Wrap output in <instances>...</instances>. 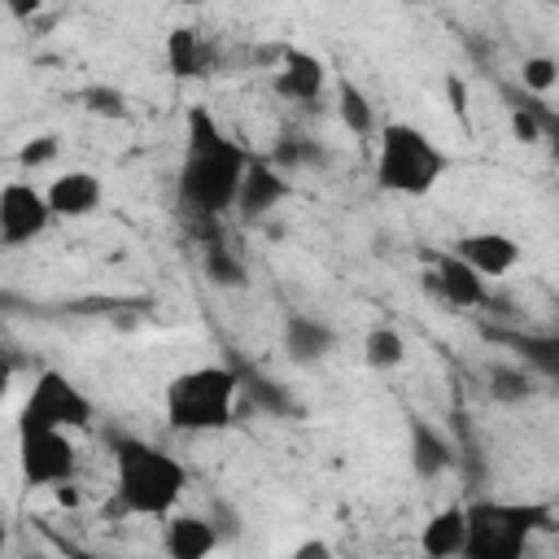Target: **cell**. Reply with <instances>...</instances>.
<instances>
[{
	"label": "cell",
	"instance_id": "obj_23",
	"mask_svg": "<svg viewBox=\"0 0 559 559\" xmlns=\"http://www.w3.org/2000/svg\"><path fill=\"white\" fill-rule=\"evenodd\" d=\"M236 376H240V393H245V402H253L258 411H271V415H297V402H293L288 389L275 384L271 376H262V371H236Z\"/></svg>",
	"mask_w": 559,
	"mask_h": 559
},
{
	"label": "cell",
	"instance_id": "obj_10",
	"mask_svg": "<svg viewBox=\"0 0 559 559\" xmlns=\"http://www.w3.org/2000/svg\"><path fill=\"white\" fill-rule=\"evenodd\" d=\"M323 87H328V66H323V57L284 44V52H280V61H275V92H280L284 100L301 105V109H314L319 96H323Z\"/></svg>",
	"mask_w": 559,
	"mask_h": 559
},
{
	"label": "cell",
	"instance_id": "obj_21",
	"mask_svg": "<svg viewBox=\"0 0 559 559\" xmlns=\"http://www.w3.org/2000/svg\"><path fill=\"white\" fill-rule=\"evenodd\" d=\"M362 362L371 371H393L406 362V336L389 323H376L367 336H362Z\"/></svg>",
	"mask_w": 559,
	"mask_h": 559
},
{
	"label": "cell",
	"instance_id": "obj_20",
	"mask_svg": "<svg viewBox=\"0 0 559 559\" xmlns=\"http://www.w3.org/2000/svg\"><path fill=\"white\" fill-rule=\"evenodd\" d=\"M336 118L354 131V135H376L380 131V118H376V105L367 100V92L358 87V83H349V79H341L336 83Z\"/></svg>",
	"mask_w": 559,
	"mask_h": 559
},
{
	"label": "cell",
	"instance_id": "obj_33",
	"mask_svg": "<svg viewBox=\"0 0 559 559\" xmlns=\"http://www.w3.org/2000/svg\"><path fill=\"white\" fill-rule=\"evenodd\" d=\"M9 384H13V362H4V358H0V402L9 397Z\"/></svg>",
	"mask_w": 559,
	"mask_h": 559
},
{
	"label": "cell",
	"instance_id": "obj_19",
	"mask_svg": "<svg viewBox=\"0 0 559 559\" xmlns=\"http://www.w3.org/2000/svg\"><path fill=\"white\" fill-rule=\"evenodd\" d=\"M201 262H205L210 284H218V288H240V284L249 280V271H245V262L236 258V249H231L223 236H214V231L201 236Z\"/></svg>",
	"mask_w": 559,
	"mask_h": 559
},
{
	"label": "cell",
	"instance_id": "obj_34",
	"mask_svg": "<svg viewBox=\"0 0 559 559\" xmlns=\"http://www.w3.org/2000/svg\"><path fill=\"white\" fill-rule=\"evenodd\" d=\"M70 559H105V555H92V550H79V546H66Z\"/></svg>",
	"mask_w": 559,
	"mask_h": 559
},
{
	"label": "cell",
	"instance_id": "obj_27",
	"mask_svg": "<svg viewBox=\"0 0 559 559\" xmlns=\"http://www.w3.org/2000/svg\"><path fill=\"white\" fill-rule=\"evenodd\" d=\"M314 157H319V148H314L310 140H301V135H288V140H280V144H275V153H271L266 162H271L280 175H288V170H297V166H310Z\"/></svg>",
	"mask_w": 559,
	"mask_h": 559
},
{
	"label": "cell",
	"instance_id": "obj_31",
	"mask_svg": "<svg viewBox=\"0 0 559 559\" xmlns=\"http://www.w3.org/2000/svg\"><path fill=\"white\" fill-rule=\"evenodd\" d=\"M445 96H450V105L459 114H467V87H463V79H445Z\"/></svg>",
	"mask_w": 559,
	"mask_h": 559
},
{
	"label": "cell",
	"instance_id": "obj_18",
	"mask_svg": "<svg viewBox=\"0 0 559 559\" xmlns=\"http://www.w3.org/2000/svg\"><path fill=\"white\" fill-rule=\"evenodd\" d=\"M450 463H454V450H450V441H445L437 428H428V424H415V428H411V467H415L424 480H432V476L450 472Z\"/></svg>",
	"mask_w": 559,
	"mask_h": 559
},
{
	"label": "cell",
	"instance_id": "obj_5",
	"mask_svg": "<svg viewBox=\"0 0 559 559\" xmlns=\"http://www.w3.org/2000/svg\"><path fill=\"white\" fill-rule=\"evenodd\" d=\"M450 170V153L411 122H384L376 131V183L393 197H428Z\"/></svg>",
	"mask_w": 559,
	"mask_h": 559
},
{
	"label": "cell",
	"instance_id": "obj_17",
	"mask_svg": "<svg viewBox=\"0 0 559 559\" xmlns=\"http://www.w3.org/2000/svg\"><path fill=\"white\" fill-rule=\"evenodd\" d=\"M210 61H214V48L205 44L201 31H192V26H175V31L166 35V66H170V74L192 79V74H205Z\"/></svg>",
	"mask_w": 559,
	"mask_h": 559
},
{
	"label": "cell",
	"instance_id": "obj_4",
	"mask_svg": "<svg viewBox=\"0 0 559 559\" xmlns=\"http://www.w3.org/2000/svg\"><path fill=\"white\" fill-rule=\"evenodd\" d=\"M463 511H467V537L459 559H528L533 537L555 524V511L546 502L476 498L463 502Z\"/></svg>",
	"mask_w": 559,
	"mask_h": 559
},
{
	"label": "cell",
	"instance_id": "obj_28",
	"mask_svg": "<svg viewBox=\"0 0 559 559\" xmlns=\"http://www.w3.org/2000/svg\"><path fill=\"white\" fill-rule=\"evenodd\" d=\"M511 135H515L520 144H542V140H546L537 100H520V105H511Z\"/></svg>",
	"mask_w": 559,
	"mask_h": 559
},
{
	"label": "cell",
	"instance_id": "obj_3",
	"mask_svg": "<svg viewBox=\"0 0 559 559\" xmlns=\"http://www.w3.org/2000/svg\"><path fill=\"white\" fill-rule=\"evenodd\" d=\"M236 402H240V376L236 367L223 362H201L188 371H175L162 406H166V424L175 432H223L236 424Z\"/></svg>",
	"mask_w": 559,
	"mask_h": 559
},
{
	"label": "cell",
	"instance_id": "obj_15",
	"mask_svg": "<svg viewBox=\"0 0 559 559\" xmlns=\"http://www.w3.org/2000/svg\"><path fill=\"white\" fill-rule=\"evenodd\" d=\"M336 349V332L319 314H288L284 319V354L297 367H314Z\"/></svg>",
	"mask_w": 559,
	"mask_h": 559
},
{
	"label": "cell",
	"instance_id": "obj_12",
	"mask_svg": "<svg viewBox=\"0 0 559 559\" xmlns=\"http://www.w3.org/2000/svg\"><path fill=\"white\" fill-rule=\"evenodd\" d=\"M428 288L441 293V297H445L450 306H459V310H480V306H489V284H485L467 262H459L454 253H437V258H432Z\"/></svg>",
	"mask_w": 559,
	"mask_h": 559
},
{
	"label": "cell",
	"instance_id": "obj_1",
	"mask_svg": "<svg viewBox=\"0 0 559 559\" xmlns=\"http://www.w3.org/2000/svg\"><path fill=\"white\" fill-rule=\"evenodd\" d=\"M249 157L253 153L236 135H227L223 122L205 105H192L183 118L179 205L201 223H214L227 210H236V192H240Z\"/></svg>",
	"mask_w": 559,
	"mask_h": 559
},
{
	"label": "cell",
	"instance_id": "obj_24",
	"mask_svg": "<svg viewBox=\"0 0 559 559\" xmlns=\"http://www.w3.org/2000/svg\"><path fill=\"white\" fill-rule=\"evenodd\" d=\"M520 83H524V92H533V96H550L555 83H559V61H555L550 52L524 57V66H520Z\"/></svg>",
	"mask_w": 559,
	"mask_h": 559
},
{
	"label": "cell",
	"instance_id": "obj_22",
	"mask_svg": "<svg viewBox=\"0 0 559 559\" xmlns=\"http://www.w3.org/2000/svg\"><path fill=\"white\" fill-rule=\"evenodd\" d=\"M485 389H489V397H493V402H507V406L528 402V397L537 393L533 371H528V367H520V362H493V367H489V376H485Z\"/></svg>",
	"mask_w": 559,
	"mask_h": 559
},
{
	"label": "cell",
	"instance_id": "obj_8",
	"mask_svg": "<svg viewBox=\"0 0 559 559\" xmlns=\"http://www.w3.org/2000/svg\"><path fill=\"white\" fill-rule=\"evenodd\" d=\"M52 223V210L44 201V188L26 183V179H9L0 183V245L4 249H22L35 236H44Z\"/></svg>",
	"mask_w": 559,
	"mask_h": 559
},
{
	"label": "cell",
	"instance_id": "obj_14",
	"mask_svg": "<svg viewBox=\"0 0 559 559\" xmlns=\"http://www.w3.org/2000/svg\"><path fill=\"white\" fill-rule=\"evenodd\" d=\"M280 201H288V175H280L266 157H249L245 179H240V192H236V214L240 218H262Z\"/></svg>",
	"mask_w": 559,
	"mask_h": 559
},
{
	"label": "cell",
	"instance_id": "obj_25",
	"mask_svg": "<svg viewBox=\"0 0 559 559\" xmlns=\"http://www.w3.org/2000/svg\"><path fill=\"white\" fill-rule=\"evenodd\" d=\"M57 153H61V135H52V131H44V135H31V140H22V148H17V166L22 170H44V166H52L57 162Z\"/></svg>",
	"mask_w": 559,
	"mask_h": 559
},
{
	"label": "cell",
	"instance_id": "obj_9",
	"mask_svg": "<svg viewBox=\"0 0 559 559\" xmlns=\"http://www.w3.org/2000/svg\"><path fill=\"white\" fill-rule=\"evenodd\" d=\"M450 253H454L459 262H467L485 284H489V280H502V275H511V271L520 266V240L507 236V231H493V227L459 236Z\"/></svg>",
	"mask_w": 559,
	"mask_h": 559
},
{
	"label": "cell",
	"instance_id": "obj_2",
	"mask_svg": "<svg viewBox=\"0 0 559 559\" xmlns=\"http://www.w3.org/2000/svg\"><path fill=\"white\" fill-rule=\"evenodd\" d=\"M109 454H114V493L127 515L166 520L170 511H179V498L188 489V467L170 450L144 437L114 432Z\"/></svg>",
	"mask_w": 559,
	"mask_h": 559
},
{
	"label": "cell",
	"instance_id": "obj_32",
	"mask_svg": "<svg viewBox=\"0 0 559 559\" xmlns=\"http://www.w3.org/2000/svg\"><path fill=\"white\" fill-rule=\"evenodd\" d=\"M52 498H57V507H79V485L61 480V485H52Z\"/></svg>",
	"mask_w": 559,
	"mask_h": 559
},
{
	"label": "cell",
	"instance_id": "obj_30",
	"mask_svg": "<svg viewBox=\"0 0 559 559\" xmlns=\"http://www.w3.org/2000/svg\"><path fill=\"white\" fill-rule=\"evenodd\" d=\"M288 559H332V546L314 537V542H301V546H297V550H293Z\"/></svg>",
	"mask_w": 559,
	"mask_h": 559
},
{
	"label": "cell",
	"instance_id": "obj_7",
	"mask_svg": "<svg viewBox=\"0 0 559 559\" xmlns=\"http://www.w3.org/2000/svg\"><path fill=\"white\" fill-rule=\"evenodd\" d=\"M79 450L70 432H17V476L26 489H52L74 480Z\"/></svg>",
	"mask_w": 559,
	"mask_h": 559
},
{
	"label": "cell",
	"instance_id": "obj_26",
	"mask_svg": "<svg viewBox=\"0 0 559 559\" xmlns=\"http://www.w3.org/2000/svg\"><path fill=\"white\" fill-rule=\"evenodd\" d=\"M79 100H83V109L96 114V118H122V114H127V96H122L118 87H109V83H92V87H83Z\"/></svg>",
	"mask_w": 559,
	"mask_h": 559
},
{
	"label": "cell",
	"instance_id": "obj_11",
	"mask_svg": "<svg viewBox=\"0 0 559 559\" xmlns=\"http://www.w3.org/2000/svg\"><path fill=\"white\" fill-rule=\"evenodd\" d=\"M162 550L166 559H210L218 550V524L197 511H170L162 520Z\"/></svg>",
	"mask_w": 559,
	"mask_h": 559
},
{
	"label": "cell",
	"instance_id": "obj_16",
	"mask_svg": "<svg viewBox=\"0 0 559 559\" xmlns=\"http://www.w3.org/2000/svg\"><path fill=\"white\" fill-rule=\"evenodd\" d=\"M463 537H467V511H463V502H445L424 520L419 555L424 559H459L463 555Z\"/></svg>",
	"mask_w": 559,
	"mask_h": 559
},
{
	"label": "cell",
	"instance_id": "obj_35",
	"mask_svg": "<svg viewBox=\"0 0 559 559\" xmlns=\"http://www.w3.org/2000/svg\"><path fill=\"white\" fill-rule=\"evenodd\" d=\"M4 546H9V524H4V515H0V555H4Z\"/></svg>",
	"mask_w": 559,
	"mask_h": 559
},
{
	"label": "cell",
	"instance_id": "obj_13",
	"mask_svg": "<svg viewBox=\"0 0 559 559\" xmlns=\"http://www.w3.org/2000/svg\"><path fill=\"white\" fill-rule=\"evenodd\" d=\"M100 197H105L100 179H96L92 170H83V166L61 170V175L44 188V201H48L52 218H87V214L100 210Z\"/></svg>",
	"mask_w": 559,
	"mask_h": 559
},
{
	"label": "cell",
	"instance_id": "obj_29",
	"mask_svg": "<svg viewBox=\"0 0 559 559\" xmlns=\"http://www.w3.org/2000/svg\"><path fill=\"white\" fill-rule=\"evenodd\" d=\"M520 354H524V367L533 362L542 376H550V371H555V354H559V345L546 341V336H524V341H520Z\"/></svg>",
	"mask_w": 559,
	"mask_h": 559
},
{
	"label": "cell",
	"instance_id": "obj_6",
	"mask_svg": "<svg viewBox=\"0 0 559 559\" xmlns=\"http://www.w3.org/2000/svg\"><path fill=\"white\" fill-rule=\"evenodd\" d=\"M92 424V397L66 376V371H39L22 411L17 432H74Z\"/></svg>",
	"mask_w": 559,
	"mask_h": 559
}]
</instances>
